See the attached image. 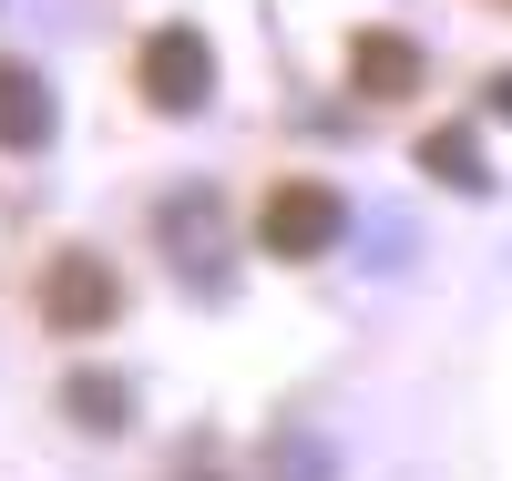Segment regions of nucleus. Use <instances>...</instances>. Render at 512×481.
<instances>
[{
  "label": "nucleus",
  "instance_id": "obj_1",
  "mask_svg": "<svg viewBox=\"0 0 512 481\" xmlns=\"http://www.w3.org/2000/svg\"><path fill=\"white\" fill-rule=\"evenodd\" d=\"M256 236H267V256H328L338 236H349V205H338L328 185H277L267 215H256Z\"/></svg>",
  "mask_w": 512,
  "mask_h": 481
},
{
  "label": "nucleus",
  "instance_id": "obj_5",
  "mask_svg": "<svg viewBox=\"0 0 512 481\" xmlns=\"http://www.w3.org/2000/svg\"><path fill=\"white\" fill-rule=\"evenodd\" d=\"M52 134V93L41 72H0V144H41Z\"/></svg>",
  "mask_w": 512,
  "mask_h": 481
},
{
  "label": "nucleus",
  "instance_id": "obj_4",
  "mask_svg": "<svg viewBox=\"0 0 512 481\" xmlns=\"http://www.w3.org/2000/svg\"><path fill=\"white\" fill-rule=\"evenodd\" d=\"M349 72H359V93H369V103H400L410 82H420V52H410L400 31H359V52H349Z\"/></svg>",
  "mask_w": 512,
  "mask_h": 481
},
{
  "label": "nucleus",
  "instance_id": "obj_8",
  "mask_svg": "<svg viewBox=\"0 0 512 481\" xmlns=\"http://www.w3.org/2000/svg\"><path fill=\"white\" fill-rule=\"evenodd\" d=\"M492 113H512V72H502V82H492Z\"/></svg>",
  "mask_w": 512,
  "mask_h": 481
},
{
  "label": "nucleus",
  "instance_id": "obj_2",
  "mask_svg": "<svg viewBox=\"0 0 512 481\" xmlns=\"http://www.w3.org/2000/svg\"><path fill=\"white\" fill-rule=\"evenodd\" d=\"M144 93L154 113H195L216 93V52H205V31H154L144 41Z\"/></svg>",
  "mask_w": 512,
  "mask_h": 481
},
{
  "label": "nucleus",
  "instance_id": "obj_6",
  "mask_svg": "<svg viewBox=\"0 0 512 481\" xmlns=\"http://www.w3.org/2000/svg\"><path fill=\"white\" fill-rule=\"evenodd\" d=\"M420 174H441V185H461V195H482V185H492L472 134H431V144H420Z\"/></svg>",
  "mask_w": 512,
  "mask_h": 481
},
{
  "label": "nucleus",
  "instance_id": "obj_3",
  "mask_svg": "<svg viewBox=\"0 0 512 481\" xmlns=\"http://www.w3.org/2000/svg\"><path fill=\"white\" fill-rule=\"evenodd\" d=\"M41 308H52L62 328H103V318H113V277L93 267V256H62L52 287H41Z\"/></svg>",
  "mask_w": 512,
  "mask_h": 481
},
{
  "label": "nucleus",
  "instance_id": "obj_7",
  "mask_svg": "<svg viewBox=\"0 0 512 481\" xmlns=\"http://www.w3.org/2000/svg\"><path fill=\"white\" fill-rule=\"evenodd\" d=\"M62 400H72V410H82V420H93V430H113V420H123V410H134V400H123V389H113V379H93V369H82V379H72V389H62Z\"/></svg>",
  "mask_w": 512,
  "mask_h": 481
}]
</instances>
